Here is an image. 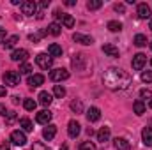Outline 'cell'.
Returning a JSON list of instances; mask_svg holds the SVG:
<instances>
[{
    "mask_svg": "<svg viewBox=\"0 0 152 150\" xmlns=\"http://www.w3.org/2000/svg\"><path fill=\"white\" fill-rule=\"evenodd\" d=\"M103 51L108 55V57H113V58H117L120 53H118V48L117 46H113V44H103Z\"/></svg>",
    "mask_w": 152,
    "mask_h": 150,
    "instance_id": "ac0fdd59",
    "label": "cell"
},
{
    "mask_svg": "<svg viewBox=\"0 0 152 150\" xmlns=\"http://www.w3.org/2000/svg\"><path fill=\"white\" fill-rule=\"evenodd\" d=\"M67 78H69V71H66V69H62V67L50 71V79H51V81H64V79H67Z\"/></svg>",
    "mask_w": 152,
    "mask_h": 150,
    "instance_id": "277c9868",
    "label": "cell"
},
{
    "mask_svg": "<svg viewBox=\"0 0 152 150\" xmlns=\"http://www.w3.org/2000/svg\"><path fill=\"white\" fill-rule=\"evenodd\" d=\"M145 62H147V57H145L143 53H136V55L133 57V69H134V71H142L143 66H145Z\"/></svg>",
    "mask_w": 152,
    "mask_h": 150,
    "instance_id": "ba28073f",
    "label": "cell"
},
{
    "mask_svg": "<svg viewBox=\"0 0 152 150\" xmlns=\"http://www.w3.org/2000/svg\"><path fill=\"white\" fill-rule=\"evenodd\" d=\"M73 67H76L78 71H83V67H85V55H81V53H76L75 57H73Z\"/></svg>",
    "mask_w": 152,
    "mask_h": 150,
    "instance_id": "4fadbf2b",
    "label": "cell"
},
{
    "mask_svg": "<svg viewBox=\"0 0 152 150\" xmlns=\"http://www.w3.org/2000/svg\"><path fill=\"white\" fill-rule=\"evenodd\" d=\"M78 150H96V145H94L92 141H83Z\"/></svg>",
    "mask_w": 152,
    "mask_h": 150,
    "instance_id": "e575fe53",
    "label": "cell"
},
{
    "mask_svg": "<svg viewBox=\"0 0 152 150\" xmlns=\"http://www.w3.org/2000/svg\"><path fill=\"white\" fill-rule=\"evenodd\" d=\"M0 115H2V117H7V110H5L4 104H0Z\"/></svg>",
    "mask_w": 152,
    "mask_h": 150,
    "instance_id": "7bdbcfd3",
    "label": "cell"
},
{
    "mask_svg": "<svg viewBox=\"0 0 152 150\" xmlns=\"http://www.w3.org/2000/svg\"><path fill=\"white\" fill-rule=\"evenodd\" d=\"M14 120H16V113H14V111H9V113H7V120H5V122H7V124H12Z\"/></svg>",
    "mask_w": 152,
    "mask_h": 150,
    "instance_id": "f35d334b",
    "label": "cell"
},
{
    "mask_svg": "<svg viewBox=\"0 0 152 150\" xmlns=\"http://www.w3.org/2000/svg\"><path fill=\"white\" fill-rule=\"evenodd\" d=\"M113 145H115L117 150H129L131 149V145H129V141H127L126 138H115Z\"/></svg>",
    "mask_w": 152,
    "mask_h": 150,
    "instance_id": "d6986e66",
    "label": "cell"
},
{
    "mask_svg": "<svg viewBox=\"0 0 152 150\" xmlns=\"http://www.w3.org/2000/svg\"><path fill=\"white\" fill-rule=\"evenodd\" d=\"M30 71H32V66L30 64H21L20 66V74H30Z\"/></svg>",
    "mask_w": 152,
    "mask_h": 150,
    "instance_id": "836d02e7",
    "label": "cell"
},
{
    "mask_svg": "<svg viewBox=\"0 0 152 150\" xmlns=\"http://www.w3.org/2000/svg\"><path fill=\"white\" fill-rule=\"evenodd\" d=\"M140 97H142V99H152V92L149 88H142V90H140Z\"/></svg>",
    "mask_w": 152,
    "mask_h": 150,
    "instance_id": "8d00e7d4",
    "label": "cell"
},
{
    "mask_svg": "<svg viewBox=\"0 0 152 150\" xmlns=\"http://www.w3.org/2000/svg\"><path fill=\"white\" fill-rule=\"evenodd\" d=\"M53 16H55V18H57V20H62V16H64V12H60V11H58V9H57V11H55V12H53Z\"/></svg>",
    "mask_w": 152,
    "mask_h": 150,
    "instance_id": "b9f144b4",
    "label": "cell"
},
{
    "mask_svg": "<svg viewBox=\"0 0 152 150\" xmlns=\"http://www.w3.org/2000/svg\"><path fill=\"white\" fill-rule=\"evenodd\" d=\"M108 140H110V127H101L99 133H97V141L106 143Z\"/></svg>",
    "mask_w": 152,
    "mask_h": 150,
    "instance_id": "ffe728a7",
    "label": "cell"
},
{
    "mask_svg": "<svg viewBox=\"0 0 152 150\" xmlns=\"http://www.w3.org/2000/svg\"><path fill=\"white\" fill-rule=\"evenodd\" d=\"M151 50H152V42H151Z\"/></svg>",
    "mask_w": 152,
    "mask_h": 150,
    "instance_id": "db71d44e",
    "label": "cell"
},
{
    "mask_svg": "<svg viewBox=\"0 0 152 150\" xmlns=\"http://www.w3.org/2000/svg\"><path fill=\"white\" fill-rule=\"evenodd\" d=\"M99 118H101V111H99V108H96V106L88 108V111H87V120H88V122H97Z\"/></svg>",
    "mask_w": 152,
    "mask_h": 150,
    "instance_id": "9a60e30c",
    "label": "cell"
},
{
    "mask_svg": "<svg viewBox=\"0 0 152 150\" xmlns=\"http://www.w3.org/2000/svg\"><path fill=\"white\" fill-rule=\"evenodd\" d=\"M7 94V90H5V87H0V97H4Z\"/></svg>",
    "mask_w": 152,
    "mask_h": 150,
    "instance_id": "bcb514c9",
    "label": "cell"
},
{
    "mask_svg": "<svg viewBox=\"0 0 152 150\" xmlns=\"http://www.w3.org/2000/svg\"><path fill=\"white\" fill-rule=\"evenodd\" d=\"M101 5H103L101 0H88L87 2V9L88 11H97V9H101Z\"/></svg>",
    "mask_w": 152,
    "mask_h": 150,
    "instance_id": "484cf974",
    "label": "cell"
},
{
    "mask_svg": "<svg viewBox=\"0 0 152 150\" xmlns=\"http://www.w3.org/2000/svg\"><path fill=\"white\" fill-rule=\"evenodd\" d=\"M149 106H151V108H152V99H151V103H149Z\"/></svg>",
    "mask_w": 152,
    "mask_h": 150,
    "instance_id": "f5cc1de1",
    "label": "cell"
},
{
    "mask_svg": "<svg viewBox=\"0 0 152 150\" xmlns=\"http://www.w3.org/2000/svg\"><path fill=\"white\" fill-rule=\"evenodd\" d=\"M80 133H81V125L76 120H71L67 124V134H69V138H78Z\"/></svg>",
    "mask_w": 152,
    "mask_h": 150,
    "instance_id": "9c48e42d",
    "label": "cell"
},
{
    "mask_svg": "<svg viewBox=\"0 0 152 150\" xmlns=\"http://www.w3.org/2000/svg\"><path fill=\"white\" fill-rule=\"evenodd\" d=\"M142 81L143 83H152V71H143L142 73Z\"/></svg>",
    "mask_w": 152,
    "mask_h": 150,
    "instance_id": "d590c367",
    "label": "cell"
},
{
    "mask_svg": "<svg viewBox=\"0 0 152 150\" xmlns=\"http://www.w3.org/2000/svg\"><path fill=\"white\" fill-rule=\"evenodd\" d=\"M66 5L73 7V5H76V0H66Z\"/></svg>",
    "mask_w": 152,
    "mask_h": 150,
    "instance_id": "f6af8a7d",
    "label": "cell"
},
{
    "mask_svg": "<svg viewBox=\"0 0 152 150\" xmlns=\"http://www.w3.org/2000/svg\"><path fill=\"white\" fill-rule=\"evenodd\" d=\"M108 28H110L112 32H120V30H122V23L112 20V21H108Z\"/></svg>",
    "mask_w": 152,
    "mask_h": 150,
    "instance_id": "d6a6232c",
    "label": "cell"
},
{
    "mask_svg": "<svg viewBox=\"0 0 152 150\" xmlns=\"http://www.w3.org/2000/svg\"><path fill=\"white\" fill-rule=\"evenodd\" d=\"M23 106H25L27 111H34L36 106H37V103H36L34 99H25V101H23Z\"/></svg>",
    "mask_w": 152,
    "mask_h": 150,
    "instance_id": "4dcf8cb0",
    "label": "cell"
},
{
    "mask_svg": "<svg viewBox=\"0 0 152 150\" xmlns=\"http://www.w3.org/2000/svg\"><path fill=\"white\" fill-rule=\"evenodd\" d=\"M151 66H152V60H151Z\"/></svg>",
    "mask_w": 152,
    "mask_h": 150,
    "instance_id": "11a10c76",
    "label": "cell"
},
{
    "mask_svg": "<svg viewBox=\"0 0 152 150\" xmlns=\"http://www.w3.org/2000/svg\"><path fill=\"white\" fill-rule=\"evenodd\" d=\"M133 42H134V44H136L138 48H142V46H145V44H147V37H145L143 34H136Z\"/></svg>",
    "mask_w": 152,
    "mask_h": 150,
    "instance_id": "f1b7e54d",
    "label": "cell"
},
{
    "mask_svg": "<svg viewBox=\"0 0 152 150\" xmlns=\"http://www.w3.org/2000/svg\"><path fill=\"white\" fill-rule=\"evenodd\" d=\"M36 11H37V4H36V2H32V0L21 2V12H23L25 16H34Z\"/></svg>",
    "mask_w": 152,
    "mask_h": 150,
    "instance_id": "5b68a950",
    "label": "cell"
},
{
    "mask_svg": "<svg viewBox=\"0 0 152 150\" xmlns=\"http://www.w3.org/2000/svg\"><path fill=\"white\" fill-rule=\"evenodd\" d=\"M32 150H51V149H48V147H46L44 143H41V141H34Z\"/></svg>",
    "mask_w": 152,
    "mask_h": 150,
    "instance_id": "74e56055",
    "label": "cell"
},
{
    "mask_svg": "<svg viewBox=\"0 0 152 150\" xmlns=\"http://www.w3.org/2000/svg\"><path fill=\"white\" fill-rule=\"evenodd\" d=\"M113 9L117 11V12H122V14H124V11H126L124 4H115V5H113Z\"/></svg>",
    "mask_w": 152,
    "mask_h": 150,
    "instance_id": "ab89813d",
    "label": "cell"
},
{
    "mask_svg": "<svg viewBox=\"0 0 152 150\" xmlns=\"http://www.w3.org/2000/svg\"><path fill=\"white\" fill-rule=\"evenodd\" d=\"M20 81H21V74L16 73V71H7V73L4 74V83H5L7 87H18Z\"/></svg>",
    "mask_w": 152,
    "mask_h": 150,
    "instance_id": "7a4b0ae2",
    "label": "cell"
},
{
    "mask_svg": "<svg viewBox=\"0 0 152 150\" xmlns=\"http://www.w3.org/2000/svg\"><path fill=\"white\" fill-rule=\"evenodd\" d=\"M51 111H48V110H42V111H39L36 115V122L37 124H42V125H48L50 124V120H51Z\"/></svg>",
    "mask_w": 152,
    "mask_h": 150,
    "instance_id": "30bf717a",
    "label": "cell"
},
{
    "mask_svg": "<svg viewBox=\"0 0 152 150\" xmlns=\"http://www.w3.org/2000/svg\"><path fill=\"white\" fill-rule=\"evenodd\" d=\"M131 81H133L131 74L118 67H110L103 74V83L110 90H124L131 85Z\"/></svg>",
    "mask_w": 152,
    "mask_h": 150,
    "instance_id": "6da1fadb",
    "label": "cell"
},
{
    "mask_svg": "<svg viewBox=\"0 0 152 150\" xmlns=\"http://www.w3.org/2000/svg\"><path fill=\"white\" fill-rule=\"evenodd\" d=\"M149 28H151V30H152V20H151V23H149Z\"/></svg>",
    "mask_w": 152,
    "mask_h": 150,
    "instance_id": "816d5d0a",
    "label": "cell"
},
{
    "mask_svg": "<svg viewBox=\"0 0 152 150\" xmlns=\"http://www.w3.org/2000/svg\"><path fill=\"white\" fill-rule=\"evenodd\" d=\"M62 23H64V27L73 28V27H75V18H73L71 14H64V16H62Z\"/></svg>",
    "mask_w": 152,
    "mask_h": 150,
    "instance_id": "4316f807",
    "label": "cell"
},
{
    "mask_svg": "<svg viewBox=\"0 0 152 150\" xmlns=\"http://www.w3.org/2000/svg\"><path fill=\"white\" fill-rule=\"evenodd\" d=\"M20 127H23V131H27V133L34 131V125H32V122H30V120H28L27 117L20 118Z\"/></svg>",
    "mask_w": 152,
    "mask_h": 150,
    "instance_id": "603a6c76",
    "label": "cell"
},
{
    "mask_svg": "<svg viewBox=\"0 0 152 150\" xmlns=\"http://www.w3.org/2000/svg\"><path fill=\"white\" fill-rule=\"evenodd\" d=\"M12 103H14V104H18V103H20V97H16V95H14V97H12Z\"/></svg>",
    "mask_w": 152,
    "mask_h": 150,
    "instance_id": "681fc988",
    "label": "cell"
},
{
    "mask_svg": "<svg viewBox=\"0 0 152 150\" xmlns=\"http://www.w3.org/2000/svg\"><path fill=\"white\" fill-rule=\"evenodd\" d=\"M27 58H28V51L23 50V48H21V50H14V51L11 53V60H12V62H23V64H25Z\"/></svg>",
    "mask_w": 152,
    "mask_h": 150,
    "instance_id": "52a82bcc",
    "label": "cell"
},
{
    "mask_svg": "<svg viewBox=\"0 0 152 150\" xmlns=\"http://www.w3.org/2000/svg\"><path fill=\"white\" fill-rule=\"evenodd\" d=\"M53 94H55V97L62 99V97L66 95V88H64L62 85H55V87H53Z\"/></svg>",
    "mask_w": 152,
    "mask_h": 150,
    "instance_id": "f546056e",
    "label": "cell"
},
{
    "mask_svg": "<svg viewBox=\"0 0 152 150\" xmlns=\"http://www.w3.org/2000/svg\"><path fill=\"white\" fill-rule=\"evenodd\" d=\"M71 110L75 113H83V103H81L80 99H75V101L71 103Z\"/></svg>",
    "mask_w": 152,
    "mask_h": 150,
    "instance_id": "83f0119b",
    "label": "cell"
},
{
    "mask_svg": "<svg viewBox=\"0 0 152 150\" xmlns=\"http://www.w3.org/2000/svg\"><path fill=\"white\" fill-rule=\"evenodd\" d=\"M48 4H50V0H42V2H39V7L44 9V7H48Z\"/></svg>",
    "mask_w": 152,
    "mask_h": 150,
    "instance_id": "ee69618b",
    "label": "cell"
},
{
    "mask_svg": "<svg viewBox=\"0 0 152 150\" xmlns=\"http://www.w3.org/2000/svg\"><path fill=\"white\" fill-rule=\"evenodd\" d=\"M136 14H138V18H142V20H149V18H151V7H149L147 4H138Z\"/></svg>",
    "mask_w": 152,
    "mask_h": 150,
    "instance_id": "8fae6325",
    "label": "cell"
},
{
    "mask_svg": "<svg viewBox=\"0 0 152 150\" xmlns=\"http://www.w3.org/2000/svg\"><path fill=\"white\" fill-rule=\"evenodd\" d=\"M48 55H50V57H62V48L53 42V44L48 46Z\"/></svg>",
    "mask_w": 152,
    "mask_h": 150,
    "instance_id": "44dd1931",
    "label": "cell"
},
{
    "mask_svg": "<svg viewBox=\"0 0 152 150\" xmlns=\"http://www.w3.org/2000/svg\"><path fill=\"white\" fill-rule=\"evenodd\" d=\"M73 39H75L76 42H80V44H85V46H88V44L94 42V39L90 37V36H83V34H80V32L73 34Z\"/></svg>",
    "mask_w": 152,
    "mask_h": 150,
    "instance_id": "2e32d148",
    "label": "cell"
},
{
    "mask_svg": "<svg viewBox=\"0 0 152 150\" xmlns=\"http://www.w3.org/2000/svg\"><path fill=\"white\" fill-rule=\"evenodd\" d=\"M51 101H53L51 94H48V92H41V94H39V103H41L42 106H50Z\"/></svg>",
    "mask_w": 152,
    "mask_h": 150,
    "instance_id": "7402d4cb",
    "label": "cell"
},
{
    "mask_svg": "<svg viewBox=\"0 0 152 150\" xmlns=\"http://www.w3.org/2000/svg\"><path fill=\"white\" fill-rule=\"evenodd\" d=\"M0 150H9V145H7V143H4V145H0Z\"/></svg>",
    "mask_w": 152,
    "mask_h": 150,
    "instance_id": "7dc6e473",
    "label": "cell"
},
{
    "mask_svg": "<svg viewBox=\"0 0 152 150\" xmlns=\"http://www.w3.org/2000/svg\"><path fill=\"white\" fill-rule=\"evenodd\" d=\"M133 110H134V113H136L138 117H142V115L145 113V104H143V101H134Z\"/></svg>",
    "mask_w": 152,
    "mask_h": 150,
    "instance_id": "cb8c5ba5",
    "label": "cell"
},
{
    "mask_svg": "<svg viewBox=\"0 0 152 150\" xmlns=\"http://www.w3.org/2000/svg\"><path fill=\"white\" fill-rule=\"evenodd\" d=\"M55 134H57V127H55L53 124H48V125L42 129V138L48 140V141H51V140L55 138Z\"/></svg>",
    "mask_w": 152,
    "mask_h": 150,
    "instance_id": "7c38bea8",
    "label": "cell"
},
{
    "mask_svg": "<svg viewBox=\"0 0 152 150\" xmlns=\"http://www.w3.org/2000/svg\"><path fill=\"white\" fill-rule=\"evenodd\" d=\"M142 140L147 147H152V127H143L142 131Z\"/></svg>",
    "mask_w": 152,
    "mask_h": 150,
    "instance_id": "e0dca14e",
    "label": "cell"
},
{
    "mask_svg": "<svg viewBox=\"0 0 152 150\" xmlns=\"http://www.w3.org/2000/svg\"><path fill=\"white\" fill-rule=\"evenodd\" d=\"M87 134H88V136H92V134H94V129H92V127H88V129H87Z\"/></svg>",
    "mask_w": 152,
    "mask_h": 150,
    "instance_id": "c3c4849f",
    "label": "cell"
},
{
    "mask_svg": "<svg viewBox=\"0 0 152 150\" xmlns=\"http://www.w3.org/2000/svg\"><path fill=\"white\" fill-rule=\"evenodd\" d=\"M60 150H69V147H67V145H62V147H60Z\"/></svg>",
    "mask_w": 152,
    "mask_h": 150,
    "instance_id": "f907efd6",
    "label": "cell"
},
{
    "mask_svg": "<svg viewBox=\"0 0 152 150\" xmlns=\"http://www.w3.org/2000/svg\"><path fill=\"white\" fill-rule=\"evenodd\" d=\"M11 141H12L14 145H18V147H23V145L27 143V136H25L23 131H12V133H11Z\"/></svg>",
    "mask_w": 152,
    "mask_h": 150,
    "instance_id": "8992f818",
    "label": "cell"
},
{
    "mask_svg": "<svg viewBox=\"0 0 152 150\" xmlns=\"http://www.w3.org/2000/svg\"><path fill=\"white\" fill-rule=\"evenodd\" d=\"M60 32H62V30H60V25H58V23H50V25H48V34H51V36L57 37V36H60Z\"/></svg>",
    "mask_w": 152,
    "mask_h": 150,
    "instance_id": "d4e9b609",
    "label": "cell"
},
{
    "mask_svg": "<svg viewBox=\"0 0 152 150\" xmlns=\"http://www.w3.org/2000/svg\"><path fill=\"white\" fill-rule=\"evenodd\" d=\"M36 64H37L41 69H51V66H53V57H50L48 53H39L37 57H36Z\"/></svg>",
    "mask_w": 152,
    "mask_h": 150,
    "instance_id": "3957f363",
    "label": "cell"
},
{
    "mask_svg": "<svg viewBox=\"0 0 152 150\" xmlns=\"http://www.w3.org/2000/svg\"><path fill=\"white\" fill-rule=\"evenodd\" d=\"M32 88H36V87H41L42 83H44V76L42 74H30L28 76V81H27Z\"/></svg>",
    "mask_w": 152,
    "mask_h": 150,
    "instance_id": "5bb4252c",
    "label": "cell"
},
{
    "mask_svg": "<svg viewBox=\"0 0 152 150\" xmlns=\"http://www.w3.org/2000/svg\"><path fill=\"white\" fill-rule=\"evenodd\" d=\"M18 41H20V37H18V36H11V37L5 41V44H4V46H5V50H11V48H14Z\"/></svg>",
    "mask_w": 152,
    "mask_h": 150,
    "instance_id": "1f68e13d",
    "label": "cell"
},
{
    "mask_svg": "<svg viewBox=\"0 0 152 150\" xmlns=\"http://www.w3.org/2000/svg\"><path fill=\"white\" fill-rule=\"evenodd\" d=\"M4 41H5V28L0 27V42H4Z\"/></svg>",
    "mask_w": 152,
    "mask_h": 150,
    "instance_id": "60d3db41",
    "label": "cell"
}]
</instances>
